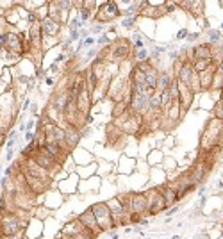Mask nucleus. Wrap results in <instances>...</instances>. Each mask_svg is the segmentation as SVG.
Wrapping results in <instances>:
<instances>
[{
	"instance_id": "f257e3e1",
	"label": "nucleus",
	"mask_w": 223,
	"mask_h": 239,
	"mask_svg": "<svg viewBox=\"0 0 223 239\" xmlns=\"http://www.w3.org/2000/svg\"><path fill=\"white\" fill-rule=\"evenodd\" d=\"M221 145H223V120L211 118L205 123V129L200 136V148L203 152H211V150L220 148Z\"/></svg>"
},
{
	"instance_id": "f03ea898",
	"label": "nucleus",
	"mask_w": 223,
	"mask_h": 239,
	"mask_svg": "<svg viewBox=\"0 0 223 239\" xmlns=\"http://www.w3.org/2000/svg\"><path fill=\"white\" fill-rule=\"evenodd\" d=\"M27 221L21 219L20 216L13 214L9 211H2L0 212V237H7L14 236L18 232H25Z\"/></svg>"
},
{
	"instance_id": "7ed1b4c3",
	"label": "nucleus",
	"mask_w": 223,
	"mask_h": 239,
	"mask_svg": "<svg viewBox=\"0 0 223 239\" xmlns=\"http://www.w3.org/2000/svg\"><path fill=\"white\" fill-rule=\"evenodd\" d=\"M89 207H91L93 214H95V218H96V223H98V227L102 229V232H107V230H112L114 227H118L116 221H114V218H112L111 209H109V205H107L105 202L93 204Z\"/></svg>"
},
{
	"instance_id": "20e7f679",
	"label": "nucleus",
	"mask_w": 223,
	"mask_h": 239,
	"mask_svg": "<svg viewBox=\"0 0 223 239\" xmlns=\"http://www.w3.org/2000/svg\"><path fill=\"white\" fill-rule=\"evenodd\" d=\"M146 200H148V214H152V216L168 209V204L159 189H152V193H146Z\"/></svg>"
},
{
	"instance_id": "39448f33",
	"label": "nucleus",
	"mask_w": 223,
	"mask_h": 239,
	"mask_svg": "<svg viewBox=\"0 0 223 239\" xmlns=\"http://www.w3.org/2000/svg\"><path fill=\"white\" fill-rule=\"evenodd\" d=\"M79 219H81V223L86 227V229L91 232L93 236L96 237V236H100L102 234V229L98 227V223H96V218H95V214H93L91 207H88L84 212H82L81 216H79Z\"/></svg>"
},
{
	"instance_id": "423d86ee",
	"label": "nucleus",
	"mask_w": 223,
	"mask_h": 239,
	"mask_svg": "<svg viewBox=\"0 0 223 239\" xmlns=\"http://www.w3.org/2000/svg\"><path fill=\"white\" fill-rule=\"evenodd\" d=\"M120 14V9L114 2H105L100 7L98 14H96V20L98 21H112L116 16Z\"/></svg>"
},
{
	"instance_id": "0eeeda50",
	"label": "nucleus",
	"mask_w": 223,
	"mask_h": 239,
	"mask_svg": "<svg viewBox=\"0 0 223 239\" xmlns=\"http://www.w3.org/2000/svg\"><path fill=\"white\" fill-rule=\"evenodd\" d=\"M34 161H36V162H38V164H40L41 168H45L47 171H54L55 168L59 166V164H57L59 161H57L55 157H52L50 154H47V152H45L43 148H41L40 152L36 154V157H34Z\"/></svg>"
},
{
	"instance_id": "6e6552de",
	"label": "nucleus",
	"mask_w": 223,
	"mask_h": 239,
	"mask_svg": "<svg viewBox=\"0 0 223 239\" xmlns=\"http://www.w3.org/2000/svg\"><path fill=\"white\" fill-rule=\"evenodd\" d=\"M200 75V86H202V93L203 91H211L213 88V80H214V75H216V64H211L207 70L198 73Z\"/></svg>"
},
{
	"instance_id": "1a4fd4ad",
	"label": "nucleus",
	"mask_w": 223,
	"mask_h": 239,
	"mask_svg": "<svg viewBox=\"0 0 223 239\" xmlns=\"http://www.w3.org/2000/svg\"><path fill=\"white\" fill-rule=\"evenodd\" d=\"M41 31L45 36H57L59 32V21L54 20V18H43V25H41Z\"/></svg>"
},
{
	"instance_id": "9d476101",
	"label": "nucleus",
	"mask_w": 223,
	"mask_h": 239,
	"mask_svg": "<svg viewBox=\"0 0 223 239\" xmlns=\"http://www.w3.org/2000/svg\"><path fill=\"white\" fill-rule=\"evenodd\" d=\"M130 52V47H129V43L127 41H118L116 43V47L112 48V57L116 59V61H122L125 59L127 55Z\"/></svg>"
},
{
	"instance_id": "9b49d317",
	"label": "nucleus",
	"mask_w": 223,
	"mask_h": 239,
	"mask_svg": "<svg viewBox=\"0 0 223 239\" xmlns=\"http://www.w3.org/2000/svg\"><path fill=\"white\" fill-rule=\"evenodd\" d=\"M207 43L211 47H221L223 45V32L220 29H209L207 31Z\"/></svg>"
},
{
	"instance_id": "f8f14e48",
	"label": "nucleus",
	"mask_w": 223,
	"mask_h": 239,
	"mask_svg": "<svg viewBox=\"0 0 223 239\" xmlns=\"http://www.w3.org/2000/svg\"><path fill=\"white\" fill-rule=\"evenodd\" d=\"M211 114L213 118H218V120H223V100H216V104L213 105V109H211Z\"/></svg>"
},
{
	"instance_id": "ddd939ff",
	"label": "nucleus",
	"mask_w": 223,
	"mask_h": 239,
	"mask_svg": "<svg viewBox=\"0 0 223 239\" xmlns=\"http://www.w3.org/2000/svg\"><path fill=\"white\" fill-rule=\"evenodd\" d=\"M162 161H164V159H162V152H159V150H153L152 154L148 155V162L153 164V166L159 164V162H162Z\"/></svg>"
},
{
	"instance_id": "4468645a",
	"label": "nucleus",
	"mask_w": 223,
	"mask_h": 239,
	"mask_svg": "<svg viewBox=\"0 0 223 239\" xmlns=\"http://www.w3.org/2000/svg\"><path fill=\"white\" fill-rule=\"evenodd\" d=\"M136 59H138V62H143L146 61V59H150V52L143 47V48H138L136 50Z\"/></svg>"
},
{
	"instance_id": "2eb2a0df",
	"label": "nucleus",
	"mask_w": 223,
	"mask_h": 239,
	"mask_svg": "<svg viewBox=\"0 0 223 239\" xmlns=\"http://www.w3.org/2000/svg\"><path fill=\"white\" fill-rule=\"evenodd\" d=\"M132 39H134V47H136V48H143V47H145L143 38H141L139 32H134V34H132Z\"/></svg>"
},
{
	"instance_id": "dca6fc26",
	"label": "nucleus",
	"mask_w": 223,
	"mask_h": 239,
	"mask_svg": "<svg viewBox=\"0 0 223 239\" xmlns=\"http://www.w3.org/2000/svg\"><path fill=\"white\" fill-rule=\"evenodd\" d=\"M187 36H189V31L186 29V27H182V29H179L177 31V34H175V39H187Z\"/></svg>"
},
{
	"instance_id": "f3484780",
	"label": "nucleus",
	"mask_w": 223,
	"mask_h": 239,
	"mask_svg": "<svg viewBox=\"0 0 223 239\" xmlns=\"http://www.w3.org/2000/svg\"><path fill=\"white\" fill-rule=\"evenodd\" d=\"M16 139H18V132H16V130H13V132L9 134V141H7V146H6V148H13V146H14V143H16Z\"/></svg>"
},
{
	"instance_id": "a211bd4d",
	"label": "nucleus",
	"mask_w": 223,
	"mask_h": 239,
	"mask_svg": "<svg viewBox=\"0 0 223 239\" xmlns=\"http://www.w3.org/2000/svg\"><path fill=\"white\" fill-rule=\"evenodd\" d=\"M162 162H164V170H175V168H177V162H175L173 159H170V157L164 159Z\"/></svg>"
},
{
	"instance_id": "6ab92c4d",
	"label": "nucleus",
	"mask_w": 223,
	"mask_h": 239,
	"mask_svg": "<svg viewBox=\"0 0 223 239\" xmlns=\"http://www.w3.org/2000/svg\"><path fill=\"white\" fill-rule=\"evenodd\" d=\"M136 20H138V18H134V16H130V18H125V20H122V25H123V27H127V29H130L132 25L136 23Z\"/></svg>"
},
{
	"instance_id": "aec40b11",
	"label": "nucleus",
	"mask_w": 223,
	"mask_h": 239,
	"mask_svg": "<svg viewBox=\"0 0 223 239\" xmlns=\"http://www.w3.org/2000/svg\"><path fill=\"white\" fill-rule=\"evenodd\" d=\"M36 134H38V132L27 130V132H25V141H29V143H31V141H34V139H36Z\"/></svg>"
},
{
	"instance_id": "412c9836",
	"label": "nucleus",
	"mask_w": 223,
	"mask_h": 239,
	"mask_svg": "<svg viewBox=\"0 0 223 239\" xmlns=\"http://www.w3.org/2000/svg\"><path fill=\"white\" fill-rule=\"evenodd\" d=\"M200 38V32H189V36H187V41L189 43H195L196 39Z\"/></svg>"
},
{
	"instance_id": "4be33fe9",
	"label": "nucleus",
	"mask_w": 223,
	"mask_h": 239,
	"mask_svg": "<svg viewBox=\"0 0 223 239\" xmlns=\"http://www.w3.org/2000/svg\"><path fill=\"white\" fill-rule=\"evenodd\" d=\"M177 211H179V205H175V207L168 209V211H166V218H172V216L175 214V212H177Z\"/></svg>"
},
{
	"instance_id": "5701e85b",
	"label": "nucleus",
	"mask_w": 223,
	"mask_h": 239,
	"mask_svg": "<svg viewBox=\"0 0 223 239\" xmlns=\"http://www.w3.org/2000/svg\"><path fill=\"white\" fill-rule=\"evenodd\" d=\"M216 70H218V73H220V75H223V59L220 62H216Z\"/></svg>"
},
{
	"instance_id": "b1692460",
	"label": "nucleus",
	"mask_w": 223,
	"mask_h": 239,
	"mask_svg": "<svg viewBox=\"0 0 223 239\" xmlns=\"http://www.w3.org/2000/svg\"><path fill=\"white\" fill-rule=\"evenodd\" d=\"M196 189H198V191H196V193H198V196H205V187H203V186H198Z\"/></svg>"
},
{
	"instance_id": "393cba45",
	"label": "nucleus",
	"mask_w": 223,
	"mask_h": 239,
	"mask_svg": "<svg viewBox=\"0 0 223 239\" xmlns=\"http://www.w3.org/2000/svg\"><path fill=\"white\" fill-rule=\"evenodd\" d=\"M148 223H150V219H146V218H145V216H143V218L139 219V225H141V227H146Z\"/></svg>"
},
{
	"instance_id": "a878e982",
	"label": "nucleus",
	"mask_w": 223,
	"mask_h": 239,
	"mask_svg": "<svg viewBox=\"0 0 223 239\" xmlns=\"http://www.w3.org/2000/svg\"><path fill=\"white\" fill-rule=\"evenodd\" d=\"M102 29H104L102 25H93V27H91V32H100Z\"/></svg>"
},
{
	"instance_id": "bb28decb",
	"label": "nucleus",
	"mask_w": 223,
	"mask_h": 239,
	"mask_svg": "<svg viewBox=\"0 0 223 239\" xmlns=\"http://www.w3.org/2000/svg\"><path fill=\"white\" fill-rule=\"evenodd\" d=\"M45 82H47V86H52V84H54V77H47Z\"/></svg>"
},
{
	"instance_id": "cd10ccee",
	"label": "nucleus",
	"mask_w": 223,
	"mask_h": 239,
	"mask_svg": "<svg viewBox=\"0 0 223 239\" xmlns=\"http://www.w3.org/2000/svg\"><path fill=\"white\" fill-rule=\"evenodd\" d=\"M29 105H31V98H25V102H23V111H25Z\"/></svg>"
},
{
	"instance_id": "c85d7f7f",
	"label": "nucleus",
	"mask_w": 223,
	"mask_h": 239,
	"mask_svg": "<svg viewBox=\"0 0 223 239\" xmlns=\"http://www.w3.org/2000/svg\"><path fill=\"white\" fill-rule=\"evenodd\" d=\"M32 127H34V120H29V121H27V130H31Z\"/></svg>"
},
{
	"instance_id": "c756f323",
	"label": "nucleus",
	"mask_w": 223,
	"mask_h": 239,
	"mask_svg": "<svg viewBox=\"0 0 223 239\" xmlns=\"http://www.w3.org/2000/svg\"><path fill=\"white\" fill-rule=\"evenodd\" d=\"M216 187H218V189H223V178H220V180L216 182Z\"/></svg>"
},
{
	"instance_id": "7c9ffc66",
	"label": "nucleus",
	"mask_w": 223,
	"mask_h": 239,
	"mask_svg": "<svg viewBox=\"0 0 223 239\" xmlns=\"http://www.w3.org/2000/svg\"><path fill=\"white\" fill-rule=\"evenodd\" d=\"M0 186H2V187L7 186V177H2V182H0Z\"/></svg>"
},
{
	"instance_id": "2f4dec72",
	"label": "nucleus",
	"mask_w": 223,
	"mask_h": 239,
	"mask_svg": "<svg viewBox=\"0 0 223 239\" xmlns=\"http://www.w3.org/2000/svg\"><path fill=\"white\" fill-rule=\"evenodd\" d=\"M95 54H96V50H95V48H91V50H89V52H88V59H89V57H93V55H95Z\"/></svg>"
},
{
	"instance_id": "473e14b6",
	"label": "nucleus",
	"mask_w": 223,
	"mask_h": 239,
	"mask_svg": "<svg viewBox=\"0 0 223 239\" xmlns=\"http://www.w3.org/2000/svg\"><path fill=\"white\" fill-rule=\"evenodd\" d=\"M98 43H102V45H104V43H107V36H102L100 39H98Z\"/></svg>"
},
{
	"instance_id": "72a5a7b5",
	"label": "nucleus",
	"mask_w": 223,
	"mask_h": 239,
	"mask_svg": "<svg viewBox=\"0 0 223 239\" xmlns=\"http://www.w3.org/2000/svg\"><path fill=\"white\" fill-rule=\"evenodd\" d=\"M132 230H134L132 227H125V229H123V232H125V234H130Z\"/></svg>"
},
{
	"instance_id": "f704fd0d",
	"label": "nucleus",
	"mask_w": 223,
	"mask_h": 239,
	"mask_svg": "<svg viewBox=\"0 0 223 239\" xmlns=\"http://www.w3.org/2000/svg\"><path fill=\"white\" fill-rule=\"evenodd\" d=\"M118 237H120V236H118L114 230H111V239H118Z\"/></svg>"
},
{
	"instance_id": "c9c22d12",
	"label": "nucleus",
	"mask_w": 223,
	"mask_h": 239,
	"mask_svg": "<svg viewBox=\"0 0 223 239\" xmlns=\"http://www.w3.org/2000/svg\"><path fill=\"white\" fill-rule=\"evenodd\" d=\"M195 239H211V237H209V236H207V234H203L202 237H200V236H198V237H195Z\"/></svg>"
},
{
	"instance_id": "e433bc0d",
	"label": "nucleus",
	"mask_w": 223,
	"mask_h": 239,
	"mask_svg": "<svg viewBox=\"0 0 223 239\" xmlns=\"http://www.w3.org/2000/svg\"><path fill=\"white\" fill-rule=\"evenodd\" d=\"M220 31L223 32V21H221V23H220Z\"/></svg>"
},
{
	"instance_id": "4c0bfd02",
	"label": "nucleus",
	"mask_w": 223,
	"mask_h": 239,
	"mask_svg": "<svg viewBox=\"0 0 223 239\" xmlns=\"http://www.w3.org/2000/svg\"><path fill=\"white\" fill-rule=\"evenodd\" d=\"M172 239H180V236H173V237Z\"/></svg>"
},
{
	"instance_id": "58836bf2",
	"label": "nucleus",
	"mask_w": 223,
	"mask_h": 239,
	"mask_svg": "<svg viewBox=\"0 0 223 239\" xmlns=\"http://www.w3.org/2000/svg\"><path fill=\"white\" fill-rule=\"evenodd\" d=\"M220 98H221V100H223V91H221V96H220Z\"/></svg>"
},
{
	"instance_id": "ea45409f",
	"label": "nucleus",
	"mask_w": 223,
	"mask_h": 239,
	"mask_svg": "<svg viewBox=\"0 0 223 239\" xmlns=\"http://www.w3.org/2000/svg\"><path fill=\"white\" fill-rule=\"evenodd\" d=\"M221 200H223V195H221Z\"/></svg>"
},
{
	"instance_id": "a19ab883",
	"label": "nucleus",
	"mask_w": 223,
	"mask_h": 239,
	"mask_svg": "<svg viewBox=\"0 0 223 239\" xmlns=\"http://www.w3.org/2000/svg\"><path fill=\"white\" fill-rule=\"evenodd\" d=\"M48 2H50V0H48Z\"/></svg>"
}]
</instances>
